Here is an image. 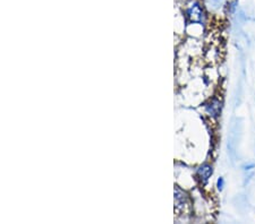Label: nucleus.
I'll return each instance as SVG.
<instances>
[{"instance_id": "obj_1", "label": "nucleus", "mask_w": 255, "mask_h": 224, "mask_svg": "<svg viewBox=\"0 0 255 224\" xmlns=\"http://www.w3.org/2000/svg\"><path fill=\"white\" fill-rule=\"evenodd\" d=\"M186 14L188 17H190L191 20H193V22H202L203 18H204V13H203V9L202 7H201V5L199 2H193L192 5L188 6L187 10H186Z\"/></svg>"}, {"instance_id": "obj_2", "label": "nucleus", "mask_w": 255, "mask_h": 224, "mask_svg": "<svg viewBox=\"0 0 255 224\" xmlns=\"http://www.w3.org/2000/svg\"><path fill=\"white\" fill-rule=\"evenodd\" d=\"M212 166L209 164H204L197 170V174H199V177L203 182H207L209 180V178L212 176Z\"/></svg>"}, {"instance_id": "obj_3", "label": "nucleus", "mask_w": 255, "mask_h": 224, "mask_svg": "<svg viewBox=\"0 0 255 224\" xmlns=\"http://www.w3.org/2000/svg\"><path fill=\"white\" fill-rule=\"evenodd\" d=\"M221 110V103L218 100H213L207 107V111L210 116L218 117Z\"/></svg>"}, {"instance_id": "obj_4", "label": "nucleus", "mask_w": 255, "mask_h": 224, "mask_svg": "<svg viewBox=\"0 0 255 224\" xmlns=\"http://www.w3.org/2000/svg\"><path fill=\"white\" fill-rule=\"evenodd\" d=\"M224 186H225V180H224V178H219L218 179V181H217V187H218V189H219L220 191L224 189Z\"/></svg>"}]
</instances>
